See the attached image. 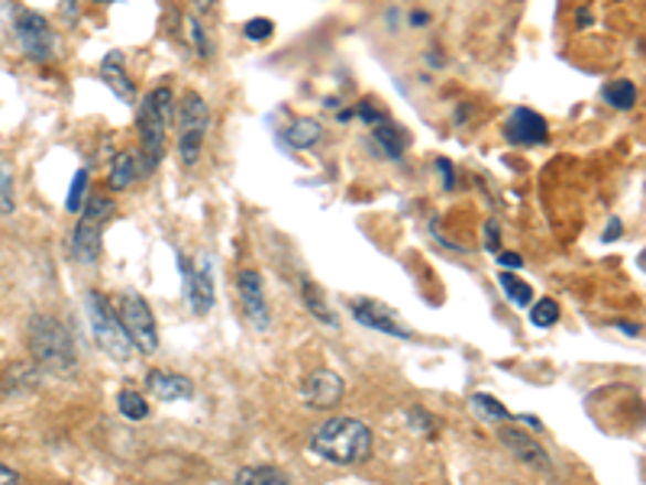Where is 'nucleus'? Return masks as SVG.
<instances>
[{"instance_id": "nucleus-32", "label": "nucleus", "mask_w": 646, "mask_h": 485, "mask_svg": "<svg viewBox=\"0 0 646 485\" xmlns=\"http://www.w3.org/2000/svg\"><path fill=\"white\" fill-rule=\"evenodd\" d=\"M352 117H362V120H366V124H372V127H375L379 120H385V117H382V114H379V110H375L372 104H366V101H362V104H359V107L352 110Z\"/></svg>"}, {"instance_id": "nucleus-6", "label": "nucleus", "mask_w": 646, "mask_h": 485, "mask_svg": "<svg viewBox=\"0 0 646 485\" xmlns=\"http://www.w3.org/2000/svg\"><path fill=\"white\" fill-rule=\"evenodd\" d=\"M120 324L133 340V347L142 356L159 354V327H156V314L149 308V302L136 292L124 295L120 302Z\"/></svg>"}, {"instance_id": "nucleus-27", "label": "nucleus", "mask_w": 646, "mask_h": 485, "mask_svg": "<svg viewBox=\"0 0 646 485\" xmlns=\"http://www.w3.org/2000/svg\"><path fill=\"white\" fill-rule=\"evenodd\" d=\"M557 320H560V305H557L553 298L533 302V308H530V324H533V327H553Z\"/></svg>"}, {"instance_id": "nucleus-2", "label": "nucleus", "mask_w": 646, "mask_h": 485, "mask_svg": "<svg viewBox=\"0 0 646 485\" xmlns=\"http://www.w3.org/2000/svg\"><path fill=\"white\" fill-rule=\"evenodd\" d=\"M30 354L36 359V366H43L45 372H55V376H68L78 366L72 334L49 314L30 320Z\"/></svg>"}, {"instance_id": "nucleus-17", "label": "nucleus", "mask_w": 646, "mask_h": 485, "mask_svg": "<svg viewBox=\"0 0 646 485\" xmlns=\"http://www.w3.org/2000/svg\"><path fill=\"white\" fill-rule=\"evenodd\" d=\"M142 176H146V172H142V162H139L133 152H120V156L114 159V166H110L107 188H110V191H127L129 184Z\"/></svg>"}, {"instance_id": "nucleus-19", "label": "nucleus", "mask_w": 646, "mask_h": 485, "mask_svg": "<svg viewBox=\"0 0 646 485\" xmlns=\"http://www.w3.org/2000/svg\"><path fill=\"white\" fill-rule=\"evenodd\" d=\"M372 143L379 146V152L388 156V159H401L404 156V136L401 130L394 127V124H388V120H379L375 127H372Z\"/></svg>"}, {"instance_id": "nucleus-25", "label": "nucleus", "mask_w": 646, "mask_h": 485, "mask_svg": "<svg viewBox=\"0 0 646 485\" xmlns=\"http://www.w3.org/2000/svg\"><path fill=\"white\" fill-rule=\"evenodd\" d=\"M473 411L481 414V418H488V421H508L511 418V411L498 398L485 396V392H475L473 396Z\"/></svg>"}, {"instance_id": "nucleus-41", "label": "nucleus", "mask_w": 646, "mask_h": 485, "mask_svg": "<svg viewBox=\"0 0 646 485\" xmlns=\"http://www.w3.org/2000/svg\"><path fill=\"white\" fill-rule=\"evenodd\" d=\"M194 10L198 13H211L214 10V0H194Z\"/></svg>"}, {"instance_id": "nucleus-11", "label": "nucleus", "mask_w": 646, "mask_h": 485, "mask_svg": "<svg viewBox=\"0 0 646 485\" xmlns=\"http://www.w3.org/2000/svg\"><path fill=\"white\" fill-rule=\"evenodd\" d=\"M498 441L508 446V453L515 456L520 466H527L530 473H540V476H553L557 466L550 460V453L543 450V443H537L530 434L523 431H511V428H501L498 431Z\"/></svg>"}, {"instance_id": "nucleus-35", "label": "nucleus", "mask_w": 646, "mask_h": 485, "mask_svg": "<svg viewBox=\"0 0 646 485\" xmlns=\"http://www.w3.org/2000/svg\"><path fill=\"white\" fill-rule=\"evenodd\" d=\"M495 256H498V263H501V268H505V265H508V268H520V265H523V260H520L517 253H501V250H498Z\"/></svg>"}, {"instance_id": "nucleus-39", "label": "nucleus", "mask_w": 646, "mask_h": 485, "mask_svg": "<svg viewBox=\"0 0 646 485\" xmlns=\"http://www.w3.org/2000/svg\"><path fill=\"white\" fill-rule=\"evenodd\" d=\"M517 421H520V424H530L533 431H543V424H540L537 418H530V414H517Z\"/></svg>"}, {"instance_id": "nucleus-10", "label": "nucleus", "mask_w": 646, "mask_h": 485, "mask_svg": "<svg viewBox=\"0 0 646 485\" xmlns=\"http://www.w3.org/2000/svg\"><path fill=\"white\" fill-rule=\"evenodd\" d=\"M236 292H240V305H243L246 320L256 327L258 334H268L272 330V310L265 302V285H262V275L256 268H243L236 275Z\"/></svg>"}, {"instance_id": "nucleus-23", "label": "nucleus", "mask_w": 646, "mask_h": 485, "mask_svg": "<svg viewBox=\"0 0 646 485\" xmlns=\"http://www.w3.org/2000/svg\"><path fill=\"white\" fill-rule=\"evenodd\" d=\"M498 285L505 288V295H508V302L517 305V308H530V302H533V288L527 285V282H520L517 275L511 272H501L498 275Z\"/></svg>"}, {"instance_id": "nucleus-37", "label": "nucleus", "mask_w": 646, "mask_h": 485, "mask_svg": "<svg viewBox=\"0 0 646 485\" xmlns=\"http://www.w3.org/2000/svg\"><path fill=\"white\" fill-rule=\"evenodd\" d=\"M624 233V226H621V221H611V226L604 230V243H611V240H617Z\"/></svg>"}, {"instance_id": "nucleus-24", "label": "nucleus", "mask_w": 646, "mask_h": 485, "mask_svg": "<svg viewBox=\"0 0 646 485\" xmlns=\"http://www.w3.org/2000/svg\"><path fill=\"white\" fill-rule=\"evenodd\" d=\"M117 408H120V414L129 418V421H146V418H149L146 398L139 396V392H133V389H124V392L117 396Z\"/></svg>"}, {"instance_id": "nucleus-3", "label": "nucleus", "mask_w": 646, "mask_h": 485, "mask_svg": "<svg viewBox=\"0 0 646 485\" xmlns=\"http://www.w3.org/2000/svg\"><path fill=\"white\" fill-rule=\"evenodd\" d=\"M174 124H178V159L184 169H194L204 152V139L211 130V107L198 91H188L178 107H174Z\"/></svg>"}, {"instance_id": "nucleus-7", "label": "nucleus", "mask_w": 646, "mask_h": 485, "mask_svg": "<svg viewBox=\"0 0 646 485\" xmlns=\"http://www.w3.org/2000/svg\"><path fill=\"white\" fill-rule=\"evenodd\" d=\"M136 130H139V146H142V172L149 176L152 169H159L162 156H166V133L169 120L159 114V107L146 97L142 107L136 110Z\"/></svg>"}, {"instance_id": "nucleus-9", "label": "nucleus", "mask_w": 646, "mask_h": 485, "mask_svg": "<svg viewBox=\"0 0 646 485\" xmlns=\"http://www.w3.org/2000/svg\"><path fill=\"white\" fill-rule=\"evenodd\" d=\"M349 308H352V317H356L362 327H369V330H379V334L398 337V340H414V330L407 327V320L388 308L385 302H375V298H352Z\"/></svg>"}, {"instance_id": "nucleus-42", "label": "nucleus", "mask_w": 646, "mask_h": 485, "mask_svg": "<svg viewBox=\"0 0 646 485\" xmlns=\"http://www.w3.org/2000/svg\"><path fill=\"white\" fill-rule=\"evenodd\" d=\"M617 327H621L627 337H640V327H637V324H617Z\"/></svg>"}, {"instance_id": "nucleus-4", "label": "nucleus", "mask_w": 646, "mask_h": 485, "mask_svg": "<svg viewBox=\"0 0 646 485\" xmlns=\"http://www.w3.org/2000/svg\"><path fill=\"white\" fill-rule=\"evenodd\" d=\"M117 214V201L107 194H87L82 208V221L75 223L72 233V256L82 265H94L100 256V240H104V223Z\"/></svg>"}, {"instance_id": "nucleus-22", "label": "nucleus", "mask_w": 646, "mask_h": 485, "mask_svg": "<svg viewBox=\"0 0 646 485\" xmlns=\"http://www.w3.org/2000/svg\"><path fill=\"white\" fill-rule=\"evenodd\" d=\"M236 483L243 485H288V473L275 470V466H246L236 473Z\"/></svg>"}, {"instance_id": "nucleus-36", "label": "nucleus", "mask_w": 646, "mask_h": 485, "mask_svg": "<svg viewBox=\"0 0 646 485\" xmlns=\"http://www.w3.org/2000/svg\"><path fill=\"white\" fill-rule=\"evenodd\" d=\"M411 27H417V30H421V27H431V13H427V10H414V13H411Z\"/></svg>"}, {"instance_id": "nucleus-18", "label": "nucleus", "mask_w": 646, "mask_h": 485, "mask_svg": "<svg viewBox=\"0 0 646 485\" xmlns=\"http://www.w3.org/2000/svg\"><path fill=\"white\" fill-rule=\"evenodd\" d=\"M301 302L304 308L310 310L320 324H327V327H340V320H337V314L330 310L327 305V295H324V288L320 285H314L310 278H301Z\"/></svg>"}, {"instance_id": "nucleus-12", "label": "nucleus", "mask_w": 646, "mask_h": 485, "mask_svg": "<svg viewBox=\"0 0 646 485\" xmlns=\"http://www.w3.org/2000/svg\"><path fill=\"white\" fill-rule=\"evenodd\" d=\"M343 379L333 372V369H314L301 386V398L307 408H317V411H330L343 401Z\"/></svg>"}, {"instance_id": "nucleus-14", "label": "nucleus", "mask_w": 646, "mask_h": 485, "mask_svg": "<svg viewBox=\"0 0 646 485\" xmlns=\"http://www.w3.org/2000/svg\"><path fill=\"white\" fill-rule=\"evenodd\" d=\"M181 265V272H184V298H188V308L194 317H204V314H211L214 308V282H211V275L204 272V268H191L188 260L181 256L178 260Z\"/></svg>"}, {"instance_id": "nucleus-33", "label": "nucleus", "mask_w": 646, "mask_h": 485, "mask_svg": "<svg viewBox=\"0 0 646 485\" xmlns=\"http://www.w3.org/2000/svg\"><path fill=\"white\" fill-rule=\"evenodd\" d=\"M485 246H488V253H498V250H501V236H498V221L485 223Z\"/></svg>"}, {"instance_id": "nucleus-34", "label": "nucleus", "mask_w": 646, "mask_h": 485, "mask_svg": "<svg viewBox=\"0 0 646 485\" xmlns=\"http://www.w3.org/2000/svg\"><path fill=\"white\" fill-rule=\"evenodd\" d=\"M436 169L443 172V188L453 191L456 188V169H453V162L449 159H436Z\"/></svg>"}, {"instance_id": "nucleus-21", "label": "nucleus", "mask_w": 646, "mask_h": 485, "mask_svg": "<svg viewBox=\"0 0 646 485\" xmlns=\"http://www.w3.org/2000/svg\"><path fill=\"white\" fill-rule=\"evenodd\" d=\"M637 97H640V88H637L634 82H627V78L611 82V85L604 88V101H607L614 110H634V107H637Z\"/></svg>"}, {"instance_id": "nucleus-16", "label": "nucleus", "mask_w": 646, "mask_h": 485, "mask_svg": "<svg viewBox=\"0 0 646 485\" xmlns=\"http://www.w3.org/2000/svg\"><path fill=\"white\" fill-rule=\"evenodd\" d=\"M100 78H104V85L114 91L124 104H133L136 85L129 82V75L124 72V55H120V52H107V55H104V62H100Z\"/></svg>"}, {"instance_id": "nucleus-15", "label": "nucleus", "mask_w": 646, "mask_h": 485, "mask_svg": "<svg viewBox=\"0 0 646 485\" xmlns=\"http://www.w3.org/2000/svg\"><path fill=\"white\" fill-rule=\"evenodd\" d=\"M146 386H149L152 396L162 398V401H188V398H194L191 379H184L178 372H166V369H152L146 376Z\"/></svg>"}, {"instance_id": "nucleus-31", "label": "nucleus", "mask_w": 646, "mask_h": 485, "mask_svg": "<svg viewBox=\"0 0 646 485\" xmlns=\"http://www.w3.org/2000/svg\"><path fill=\"white\" fill-rule=\"evenodd\" d=\"M407 421H411V428L417 431V434H436V421H433V414H427L424 408H411V414H407Z\"/></svg>"}, {"instance_id": "nucleus-13", "label": "nucleus", "mask_w": 646, "mask_h": 485, "mask_svg": "<svg viewBox=\"0 0 646 485\" xmlns=\"http://www.w3.org/2000/svg\"><path fill=\"white\" fill-rule=\"evenodd\" d=\"M505 139L515 143V146H543L550 139V127H547V120L537 110L517 107V110H511V117L505 120Z\"/></svg>"}, {"instance_id": "nucleus-1", "label": "nucleus", "mask_w": 646, "mask_h": 485, "mask_svg": "<svg viewBox=\"0 0 646 485\" xmlns=\"http://www.w3.org/2000/svg\"><path fill=\"white\" fill-rule=\"evenodd\" d=\"M310 453L340 470L362 466L372 456V431L359 418H330L310 434Z\"/></svg>"}, {"instance_id": "nucleus-29", "label": "nucleus", "mask_w": 646, "mask_h": 485, "mask_svg": "<svg viewBox=\"0 0 646 485\" xmlns=\"http://www.w3.org/2000/svg\"><path fill=\"white\" fill-rule=\"evenodd\" d=\"M17 198H13V176L7 172V166L0 162V214H13Z\"/></svg>"}, {"instance_id": "nucleus-28", "label": "nucleus", "mask_w": 646, "mask_h": 485, "mask_svg": "<svg viewBox=\"0 0 646 485\" xmlns=\"http://www.w3.org/2000/svg\"><path fill=\"white\" fill-rule=\"evenodd\" d=\"M85 201H87V169H78V172H75V181H72V188H68L65 211H68V214H82Z\"/></svg>"}, {"instance_id": "nucleus-40", "label": "nucleus", "mask_w": 646, "mask_h": 485, "mask_svg": "<svg viewBox=\"0 0 646 485\" xmlns=\"http://www.w3.org/2000/svg\"><path fill=\"white\" fill-rule=\"evenodd\" d=\"M589 23H592V13L589 10H579L575 13V27H589Z\"/></svg>"}, {"instance_id": "nucleus-5", "label": "nucleus", "mask_w": 646, "mask_h": 485, "mask_svg": "<svg viewBox=\"0 0 646 485\" xmlns=\"http://www.w3.org/2000/svg\"><path fill=\"white\" fill-rule=\"evenodd\" d=\"M85 308H87V320H91V334H94L97 347L110 356V359L127 362L136 347H133V340L127 337V330H124V324H120L117 310L110 308V302H107L100 292H87Z\"/></svg>"}, {"instance_id": "nucleus-26", "label": "nucleus", "mask_w": 646, "mask_h": 485, "mask_svg": "<svg viewBox=\"0 0 646 485\" xmlns=\"http://www.w3.org/2000/svg\"><path fill=\"white\" fill-rule=\"evenodd\" d=\"M188 36H191V49H194V55H201V59H211L214 55V45L208 40V33H204V23H201V17H188Z\"/></svg>"}, {"instance_id": "nucleus-8", "label": "nucleus", "mask_w": 646, "mask_h": 485, "mask_svg": "<svg viewBox=\"0 0 646 485\" xmlns=\"http://www.w3.org/2000/svg\"><path fill=\"white\" fill-rule=\"evenodd\" d=\"M13 30H17V40L23 45V52L33 59V62H49L55 55V30L49 27L43 13H33V10H13Z\"/></svg>"}, {"instance_id": "nucleus-20", "label": "nucleus", "mask_w": 646, "mask_h": 485, "mask_svg": "<svg viewBox=\"0 0 646 485\" xmlns=\"http://www.w3.org/2000/svg\"><path fill=\"white\" fill-rule=\"evenodd\" d=\"M320 136H324V127H320L317 120H310V117L295 120V124L285 130V139H288L295 149H314V146L320 143Z\"/></svg>"}, {"instance_id": "nucleus-38", "label": "nucleus", "mask_w": 646, "mask_h": 485, "mask_svg": "<svg viewBox=\"0 0 646 485\" xmlns=\"http://www.w3.org/2000/svg\"><path fill=\"white\" fill-rule=\"evenodd\" d=\"M3 483H20V473H13L10 466H3V463H0V485Z\"/></svg>"}, {"instance_id": "nucleus-30", "label": "nucleus", "mask_w": 646, "mask_h": 485, "mask_svg": "<svg viewBox=\"0 0 646 485\" xmlns=\"http://www.w3.org/2000/svg\"><path fill=\"white\" fill-rule=\"evenodd\" d=\"M243 33H246V40H250V43H265V40H272L275 23H272V20H265V17H256V20H250V23L243 27Z\"/></svg>"}]
</instances>
